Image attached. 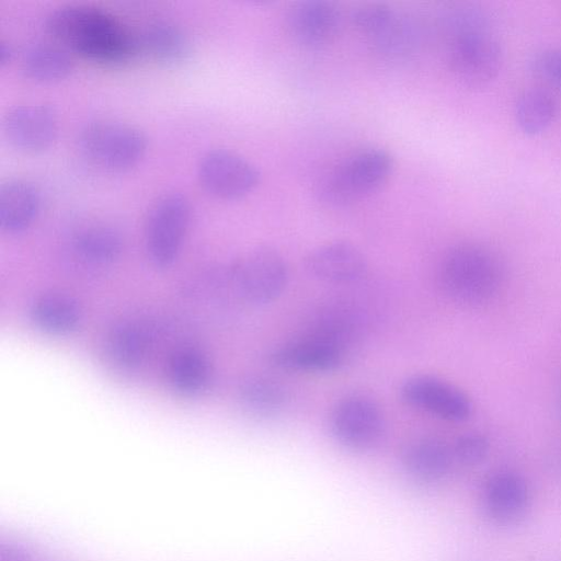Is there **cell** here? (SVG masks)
<instances>
[{
	"instance_id": "cell-23",
	"label": "cell",
	"mask_w": 561,
	"mask_h": 561,
	"mask_svg": "<svg viewBox=\"0 0 561 561\" xmlns=\"http://www.w3.org/2000/svg\"><path fill=\"white\" fill-rule=\"evenodd\" d=\"M78 256L92 264H107L123 250L121 232L105 224H93L80 229L72 240Z\"/></svg>"
},
{
	"instance_id": "cell-27",
	"label": "cell",
	"mask_w": 561,
	"mask_h": 561,
	"mask_svg": "<svg viewBox=\"0 0 561 561\" xmlns=\"http://www.w3.org/2000/svg\"><path fill=\"white\" fill-rule=\"evenodd\" d=\"M396 11L381 3H369L356 8L352 13V23L367 37L376 35L394 15Z\"/></svg>"
},
{
	"instance_id": "cell-26",
	"label": "cell",
	"mask_w": 561,
	"mask_h": 561,
	"mask_svg": "<svg viewBox=\"0 0 561 561\" xmlns=\"http://www.w3.org/2000/svg\"><path fill=\"white\" fill-rule=\"evenodd\" d=\"M416 37L414 24L396 12L391 20L370 41L382 54L400 56L412 50L416 44Z\"/></svg>"
},
{
	"instance_id": "cell-16",
	"label": "cell",
	"mask_w": 561,
	"mask_h": 561,
	"mask_svg": "<svg viewBox=\"0 0 561 561\" xmlns=\"http://www.w3.org/2000/svg\"><path fill=\"white\" fill-rule=\"evenodd\" d=\"M41 206L38 186L26 178H9L0 184V228L7 233L24 231Z\"/></svg>"
},
{
	"instance_id": "cell-13",
	"label": "cell",
	"mask_w": 561,
	"mask_h": 561,
	"mask_svg": "<svg viewBox=\"0 0 561 561\" xmlns=\"http://www.w3.org/2000/svg\"><path fill=\"white\" fill-rule=\"evenodd\" d=\"M530 504L526 480L518 473L501 471L483 484L481 506L483 514L494 524L513 525L525 515Z\"/></svg>"
},
{
	"instance_id": "cell-10",
	"label": "cell",
	"mask_w": 561,
	"mask_h": 561,
	"mask_svg": "<svg viewBox=\"0 0 561 561\" xmlns=\"http://www.w3.org/2000/svg\"><path fill=\"white\" fill-rule=\"evenodd\" d=\"M403 401L419 410L449 422H462L470 417V398L457 386L433 375H413L401 387Z\"/></svg>"
},
{
	"instance_id": "cell-8",
	"label": "cell",
	"mask_w": 561,
	"mask_h": 561,
	"mask_svg": "<svg viewBox=\"0 0 561 561\" xmlns=\"http://www.w3.org/2000/svg\"><path fill=\"white\" fill-rule=\"evenodd\" d=\"M330 430L343 447L353 451H367L381 442L386 419L375 400L363 394H352L334 405L330 415Z\"/></svg>"
},
{
	"instance_id": "cell-7",
	"label": "cell",
	"mask_w": 561,
	"mask_h": 561,
	"mask_svg": "<svg viewBox=\"0 0 561 561\" xmlns=\"http://www.w3.org/2000/svg\"><path fill=\"white\" fill-rule=\"evenodd\" d=\"M228 275L231 289L240 299L262 306L283 294L288 282V267L276 249L259 245L243 253L228 268Z\"/></svg>"
},
{
	"instance_id": "cell-11",
	"label": "cell",
	"mask_w": 561,
	"mask_h": 561,
	"mask_svg": "<svg viewBox=\"0 0 561 561\" xmlns=\"http://www.w3.org/2000/svg\"><path fill=\"white\" fill-rule=\"evenodd\" d=\"M5 140L15 149L37 152L46 149L58 133V116L44 102H23L8 108L1 119Z\"/></svg>"
},
{
	"instance_id": "cell-18",
	"label": "cell",
	"mask_w": 561,
	"mask_h": 561,
	"mask_svg": "<svg viewBox=\"0 0 561 561\" xmlns=\"http://www.w3.org/2000/svg\"><path fill=\"white\" fill-rule=\"evenodd\" d=\"M454 461L451 447L435 437H420L411 440L401 456V462L408 476L423 483L438 482L444 479Z\"/></svg>"
},
{
	"instance_id": "cell-17",
	"label": "cell",
	"mask_w": 561,
	"mask_h": 561,
	"mask_svg": "<svg viewBox=\"0 0 561 561\" xmlns=\"http://www.w3.org/2000/svg\"><path fill=\"white\" fill-rule=\"evenodd\" d=\"M135 32L138 54H146L159 61H183L192 53L188 34L172 20L154 19Z\"/></svg>"
},
{
	"instance_id": "cell-4",
	"label": "cell",
	"mask_w": 561,
	"mask_h": 561,
	"mask_svg": "<svg viewBox=\"0 0 561 561\" xmlns=\"http://www.w3.org/2000/svg\"><path fill=\"white\" fill-rule=\"evenodd\" d=\"M392 168L393 159L387 150L378 147L360 149L324 174L318 194L333 206L353 203L378 190Z\"/></svg>"
},
{
	"instance_id": "cell-14",
	"label": "cell",
	"mask_w": 561,
	"mask_h": 561,
	"mask_svg": "<svg viewBox=\"0 0 561 561\" xmlns=\"http://www.w3.org/2000/svg\"><path fill=\"white\" fill-rule=\"evenodd\" d=\"M305 265L313 278L330 284L357 282L364 276L367 268L362 251L344 240L318 245L307 255Z\"/></svg>"
},
{
	"instance_id": "cell-15",
	"label": "cell",
	"mask_w": 561,
	"mask_h": 561,
	"mask_svg": "<svg viewBox=\"0 0 561 561\" xmlns=\"http://www.w3.org/2000/svg\"><path fill=\"white\" fill-rule=\"evenodd\" d=\"M287 30L293 39L308 48L329 44L337 34L341 13L325 0H306L296 3L288 12Z\"/></svg>"
},
{
	"instance_id": "cell-1",
	"label": "cell",
	"mask_w": 561,
	"mask_h": 561,
	"mask_svg": "<svg viewBox=\"0 0 561 561\" xmlns=\"http://www.w3.org/2000/svg\"><path fill=\"white\" fill-rule=\"evenodd\" d=\"M45 27L67 49L98 61H125L138 54L135 30L96 5H58L47 13Z\"/></svg>"
},
{
	"instance_id": "cell-25",
	"label": "cell",
	"mask_w": 561,
	"mask_h": 561,
	"mask_svg": "<svg viewBox=\"0 0 561 561\" xmlns=\"http://www.w3.org/2000/svg\"><path fill=\"white\" fill-rule=\"evenodd\" d=\"M557 103L545 89L534 88L525 91L516 103L515 117L519 128L527 135L545 131L553 122Z\"/></svg>"
},
{
	"instance_id": "cell-20",
	"label": "cell",
	"mask_w": 561,
	"mask_h": 561,
	"mask_svg": "<svg viewBox=\"0 0 561 561\" xmlns=\"http://www.w3.org/2000/svg\"><path fill=\"white\" fill-rule=\"evenodd\" d=\"M68 49L57 42L33 41L19 53V68L37 81H53L67 76L72 68Z\"/></svg>"
},
{
	"instance_id": "cell-12",
	"label": "cell",
	"mask_w": 561,
	"mask_h": 561,
	"mask_svg": "<svg viewBox=\"0 0 561 561\" xmlns=\"http://www.w3.org/2000/svg\"><path fill=\"white\" fill-rule=\"evenodd\" d=\"M346 350L314 333L286 342L271 353L274 366L306 373H329L344 363Z\"/></svg>"
},
{
	"instance_id": "cell-3",
	"label": "cell",
	"mask_w": 561,
	"mask_h": 561,
	"mask_svg": "<svg viewBox=\"0 0 561 561\" xmlns=\"http://www.w3.org/2000/svg\"><path fill=\"white\" fill-rule=\"evenodd\" d=\"M443 290L453 300L481 306L493 300L504 283V267L489 248L462 243L451 248L439 267Z\"/></svg>"
},
{
	"instance_id": "cell-6",
	"label": "cell",
	"mask_w": 561,
	"mask_h": 561,
	"mask_svg": "<svg viewBox=\"0 0 561 561\" xmlns=\"http://www.w3.org/2000/svg\"><path fill=\"white\" fill-rule=\"evenodd\" d=\"M191 218V203L180 191H167L151 203L145 219V247L151 263L169 267L178 257Z\"/></svg>"
},
{
	"instance_id": "cell-19",
	"label": "cell",
	"mask_w": 561,
	"mask_h": 561,
	"mask_svg": "<svg viewBox=\"0 0 561 561\" xmlns=\"http://www.w3.org/2000/svg\"><path fill=\"white\" fill-rule=\"evenodd\" d=\"M211 376L213 369L208 357L196 347H179L168 359V381L180 396L201 394L208 388Z\"/></svg>"
},
{
	"instance_id": "cell-29",
	"label": "cell",
	"mask_w": 561,
	"mask_h": 561,
	"mask_svg": "<svg viewBox=\"0 0 561 561\" xmlns=\"http://www.w3.org/2000/svg\"><path fill=\"white\" fill-rule=\"evenodd\" d=\"M535 70L548 84L561 91V48L539 54L535 60Z\"/></svg>"
},
{
	"instance_id": "cell-24",
	"label": "cell",
	"mask_w": 561,
	"mask_h": 561,
	"mask_svg": "<svg viewBox=\"0 0 561 561\" xmlns=\"http://www.w3.org/2000/svg\"><path fill=\"white\" fill-rule=\"evenodd\" d=\"M241 405L251 414L262 417L278 415L287 402L285 389L275 380L250 376L238 388Z\"/></svg>"
},
{
	"instance_id": "cell-31",
	"label": "cell",
	"mask_w": 561,
	"mask_h": 561,
	"mask_svg": "<svg viewBox=\"0 0 561 561\" xmlns=\"http://www.w3.org/2000/svg\"><path fill=\"white\" fill-rule=\"evenodd\" d=\"M15 55V50L13 45L4 38L0 39V65L9 62L13 56Z\"/></svg>"
},
{
	"instance_id": "cell-2",
	"label": "cell",
	"mask_w": 561,
	"mask_h": 561,
	"mask_svg": "<svg viewBox=\"0 0 561 561\" xmlns=\"http://www.w3.org/2000/svg\"><path fill=\"white\" fill-rule=\"evenodd\" d=\"M444 28L448 38V67L454 77L470 88L490 82L500 69L502 53L484 19L460 8L445 16Z\"/></svg>"
},
{
	"instance_id": "cell-21",
	"label": "cell",
	"mask_w": 561,
	"mask_h": 561,
	"mask_svg": "<svg viewBox=\"0 0 561 561\" xmlns=\"http://www.w3.org/2000/svg\"><path fill=\"white\" fill-rule=\"evenodd\" d=\"M34 325L50 335H67L76 331L82 319L79 304L65 294H45L30 308Z\"/></svg>"
},
{
	"instance_id": "cell-30",
	"label": "cell",
	"mask_w": 561,
	"mask_h": 561,
	"mask_svg": "<svg viewBox=\"0 0 561 561\" xmlns=\"http://www.w3.org/2000/svg\"><path fill=\"white\" fill-rule=\"evenodd\" d=\"M0 561H32L30 553L19 545L2 543Z\"/></svg>"
},
{
	"instance_id": "cell-5",
	"label": "cell",
	"mask_w": 561,
	"mask_h": 561,
	"mask_svg": "<svg viewBox=\"0 0 561 561\" xmlns=\"http://www.w3.org/2000/svg\"><path fill=\"white\" fill-rule=\"evenodd\" d=\"M78 144L81 152L94 164L110 171H122L144 157L148 137L131 123L96 118L80 128Z\"/></svg>"
},
{
	"instance_id": "cell-9",
	"label": "cell",
	"mask_w": 561,
	"mask_h": 561,
	"mask_svg": "<svg viewBox=\"0 0 561 561\" xmlns=\"http://www.w3.org/2000/svg\"><path fill=\"white\" fill-rule=\"evenodd\" d=\"M196 175L205 191L224 199L248 195L257 186L261 176L253 162L222 147L210 148L199 156Z\"/></svg>"
},
{
	"instance_id": "cell-28",
	"label": "cell",
	"mask_w": 561,
	"mask_h": 561,
	"mask_svg": "<svg viewBox=\"0 0 561 561\" xmlns=\"http://www.w3.org/2000/svg\"><path fill=\"white\" fill-rule=\"evenodd\" d=\"M455 460L462 465H477L488 455L489 442L478 433H466L459 436L451 446Z\"/></svg>"
},
{
	"instance_id": "cell-22",
	"label": "cell",
	"mask_w": 561,
	"mask_h": 561,
	"mask_svg": "<svg viewBox=\"0 0 561 561\" xmlns=\"http://www.w3.org/2000/svg\"><path fill=\"white\" fill-rule=\"evenodd\" d=\"M149 345V334L134 321H123L113 327L105 341V352L115 368L130 373L144 363Z\"/></svg>"
}]
</instances>
